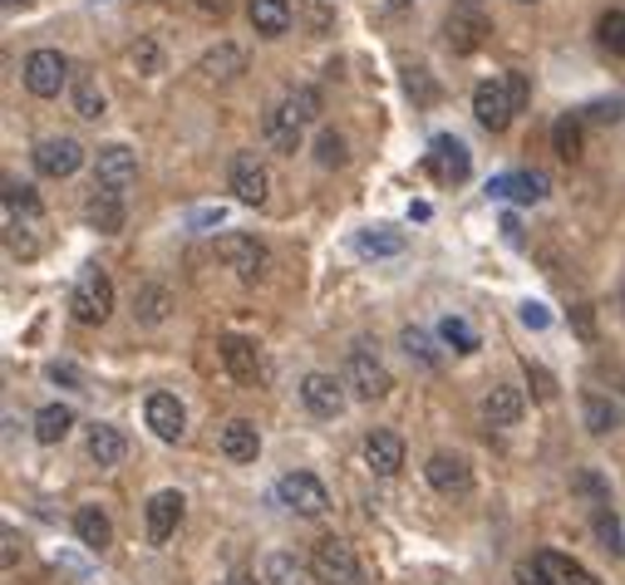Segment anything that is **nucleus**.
I'll use <instances>...</instances> for the list:
<instances>
[{
	"instance_id": "obj_42",
	"label": "nucleus",
	"mask_w": 625,
	"mask_h": 585,
	"mask_svg": "<svg viewBox=\"0 0 625 585\" xmlns=\"http://www.w3.org/2000/svg\"><path fill=\"white\" fill-rule=\"evenodd\" d=\"M6 212H10V216H16V212L36 216V212H40L36 188H26V182H6Z\"/></svg>"
},
{
	"instance_id": "obj_35",
	"label": "nucleus",
	"mask_w": 625,
	"mask_h": 585,
	"mask_svg": "<svg viewBox=\"0 0 625 585\" xmlns=\"http://www.w3.org/2000/svg\"><path fill=\"white\" fill-rule=\"evenodd\" d=\"M281 113H286L291 123H301V129H305V123L321 119V94H315V89H291L286 103H281Z\"/></svg>"
},
{
	"instance_id": "obj_3",
	"label": "nucleus",
	"mask_w": 625,
	"mask_h": 585,
	"mask_svg": "<svg viewBox=\"0 0 625 585\" xmlns=\"http://www.w3.org/2000/svg\"><path fill=\"white\" fill-rule=\"evenodd\" d=\"M311 576H315V585H355L360 581L355 551L345 542H335V536H325V542L311 551Z\"/></svg>"
},
{
	"instance_id": "obj_21",
	"label": "nucleus",
	"mask_w": 625,
	"mask_h": 585,
	"mask_svg": "<svg viewBox=\"0 0 625 585\" xmlns=\"http://www.w3.org/2000/svg\"><path fill=\"white\" fill-rule=\"evenodd\" d=\"M483 418L493 423V428H513V423L522 418V394L513 384H493L483 399Z\"/></svg>"
},
{
	"instance_id": "obj_31",
	"label": "nucleus",
	"mask_w": 625,
	"mask_h": 585,
	"mask_svg": "<svg viewBox=\"0 0 625 585\" xmlns=\"http://www.w3.org/2000/svg\"><path fill=\"white\" fill-rule=\"evenodd\" d=\"M70 428H74V409H64V404H44V409L36 413V438H40V443H60Z\"/></svg>"
},
{
	"instance_id": "obj_25",
	"label": "nucleus",
	"mask_w": 625,
	"mask_h": 585,
	"mask_svg": "<svg viewBox=\"0 0 625 585\" xmlns=\"http://www.w3.org/2000/svg\"><path fill=\"white\" fill-rule=\"evenodd\" d=\"M582 423H586V433L606 438V433L621 428V404L616 399H606V394H586L582 399Z\"/></svg>"
},
{
	"instance_id": "obj_55",
	"label": "nucleus",
	"mask_w": 625,
	"mask_h": 585,
	"mask_svg": "<svg viewBox=\"0 0 625 585\" xmlns=\"http://www.w3.org/2000/svg\"><path fill=\"white\" fill-rule=\"evenodd\" d=\"M198 10H208V16H226V10H232V0H198Z\"/></svg>"
},
{
	"instance_id": "obj_46",
	"label": "nucleus",
	"mask_w": 625,
	"mask_h": 585,
	"mask_svg": "<svg viewBox=\"0 0 625 585\" xmlns=\"http://www.w3.org/2000/svg\"><path fill=\"white\" fill-rule=\"evenodd\" d=\"M517 315H522V325H527V330H547V325H552L547 305H537V301H527V305L517 310Z\"/></svg>"
},
{
	"instance_id": "obj_4",
	"label": "nucleus",
	"mask_w": 625,
	"mask_h": 585,
	"mask_svg": "<svg viewBox=\"0 0 625 585\" xmlns=\"http://www.w3.org/2000/svg\"><path fill=\"white\" fill-rule=\"evenodd\" d=\"M94 182L123 198V192L139 182V153H133V148H123V143H104L94 153Z\"/></svg>"
},
{
	"instance_id": "obj_20",
	"label": "nucleus",
	"mask_w": 625,
	"mask_h": 585,
	"mask_svg": "<svg viewBox=\"0 0 625 585\" xmlns=\"http://www.w3.org/2000/svg\"><path fill=\"white\" fill-rule=\"evenodd\" d=\"M246 16H252L256 34L276 40V34H286V30H291L295 10H291V0H252V6H246Z\"/></svg>"
},
{
	"instance_id": "obj_23",
	"label": "nucleus",
	"mask_w": 625,
	"mask_h": 585,
	"mask_svg": "<svg viewBox=\"0 0 625 585\" xmlns=\"http://www.w3.org/2000/svg\"><path fill=\"white\" fill-rule=\"evenodd\" d=\"M84 447H89V457H94L99 467H113V463H123V453H129V438H123L113 423H94Z\"/></svg>"
},
{
	"instance_id": "obj_40",
	"label": "nucleus",
	"mask_w": 625,
	"mask_h": 585,
	"mask_svg": "<svg viewBox=\"0 0 625 585\" xmlns=\"http://www.w3.org/2000/svg\"><path fill=\"white\" fill-rule=\"evenodd\" d=\"M345 158H350V148H345V138L325 129L321 138H315V163L321 168H345Z\"/></svg>"
},
{
	"instance_id": "obj_49",
	"label": "nucleus",
	"mask_w": 625,
	"mask_h": 585,
	"mask_svg": "<svg viewBox=\"0 0 625 585\" xmlns=\"http://www.w3.org/2000/svg\"><path fill=\"white\" fill-rule=\"evenodd\" d=\"M222 206H198V212H192V226H222Z\"/></svg>"
},
{
	"instance_id": "obj_6",
	"label": "nucleus",
	"mask_w": 625,
	"mask_h": 585,
	"mask_svg": "<svg viewBox=\"0 0 625 585\" xmlns=\"http://www.w3.org/2000/svg\"><path fill=\"white\" fill-rule=\"evenodd\" d=\"M64 84H70V60L60 50H36L26 60V89L36 99H54Z\"/></svg>"
},
{
	"instance_id": "obj_34",
	"label": "nucleus",
	"mask_w": 625,
	"mask_h": 585,
	"mask_svg": "<svg viewBox=\"0 0 625 585\" xmlns=\"http://www.w3.org/2000/svg\"><path fill=\"white\" fill-rule=\"evenodd\" d=\"M438 335H443V344H448V350H458V354H473V350H478V330H473L463 315H443V320H438Z\"/></svg>"
},
{
	"instance_id": "obj_52",
	"label": "nucleus",
	"mask_w": 625,
	"mask_h": 585,
	"mask_svg": "<svg viewBox=\"0 0 625 585\" xmlns=\"http://www.w3.org/2000/svg\"><path fill=\"white\" fill-rule=\"evenodd\" d=\"M133 64H139V69H158V50H153V44H139V50H133Z\"/></svg>"
},
{
	"instance_id": "obj_15",
	"label": "nucleus",
	"mask_w": 625,
	"mask_h": 585,
	"mask_svg": "<svg viewBox=\"0 0 625 585\" xmlns=\"http://www.w3.org/2000/svg\"><path fill=\"white\" fill-rule=\"evenodd\" d=\"M424 473H429V482H434V492H443V497H463V492L473 487V467L463 463L458 453H434Z\"/></svg>"
},
{
	"instance_id": "obj_14",
	"label": "nucleus",
	"mask_w": 625,
	"mask_h": 585,
	"mask_svg": "<svg viewBox=\"0 0 625 585\" xmlns=\"http://www.w3.org/2000/svg\"><path fill=\"white\" fill-rule=\"evenodd\" d=\"M84 163V148L74 143V138H40L36 143V168L44 178H70Z\"/></svg>"
},
{
	"instance_id": "obj_61",
	"label": "nucleus",
	"mask_w": 625,
	"mask_h": 585,
	"mask_svg": "<svg viewBox=\"0 0 625 585\" xmlns=\"http://www.w3.org/2000/svg\"><path fill=\"white\" fill-rule=\"evenodd\" d=\"M621 310H625V285H621Z\"/></svg>"
},
{
	"instance_id": "obj_48",
	"label": "nucleus",
	"mask_w": 625,
	"mask_h": 585,
	"mask_svg": "<svg viewBox=\"0 0 625 585\" xmlns=\"http://www.w3.org/2000/svg\"><path fill=\"white\" fill-rule=\"evenodd\" d=\"M517 585H552V581H547V571H542L537 561H522V566H517Z\"/></svg>"
},
{
	"instance_id": "obj_2",
	"label": "nucleus",
	"mask_w": 625,
	"mask_h": 585,
	"mask_svg": "<svg viewBox=\"0 0 625 585\" xmlns=\"http://www.w3.org/2000/svg\"><path fill=\"white\" fill-rule=\"evenodd\" d=\"M218 256H222V266L236 271L242 281H261V275L271 271V251L261 246L256 236H246V232H226L218 241Z\"/></svg>"
},
{
	"instance_id": "obj_18",
	"label": "nucleus",
	"mask_w": 625,
	"mask_h": 585,
	"mask_svg": "<svg viewBox=\"0 0 625 585\" xmlns=\"http://www.w3.org/2000/svg\"><path fill=\"white\" fill-rule=\"evenodd\" d=\"M493 198H513V202H542L547 198V178L542 172H503V178L487 182Z\"/></svg>"
},
{
	"instance_id": "obj_60",
	"label": "nucleus",
	"mask_w": 625,
	"mask_h": 585,
	"mask_svg": "<svg viewBox=\"0 0 625 585\" xmlns=\"http://www.w3.org/2000/svg\"><path fill=\"white\" fill-rule=\"evenodd\" d=\"M6 6H30V0H6Z\"/></svg>"
},
{
	"instance_id": "obj_58",
	"label": "nucleus",
	"mask_w": 625,
	"mask_h": 585,
	"mask_svg": "<svg viewBox=\"0 0 625 585\" xmlns=\"http://www.w3.org/2000/svg\"><path fill=\"white\" fill-rule=\"evenodd\" d=\"M226 585H256L252 576H232V581H226Z\"/></svg>"
},
{
	"instance_id": "obj_8",
	"label": "nucleus",
	"mask_w": 625,
	"mask_h": 585,
	"mask_svg": "<svg viewBox=\"0 0 625 585\" xmlns=\"http://www.w3.org/2000/svg\"><path fill=\"white\" fill-rule=\"evenodd\" d=\"M473 113H478L483 129L503 133L507 123H513V89H507V79H483L478 89H473Z\"/></svg>"
},
{
	"instance_id": "obj_54",
	"label": "nucleus",
	"mask_w": 625,
	"mask_h": 585,
	"mask_svg": "<svg viewBox=\"0 0 625 585\" xmlns=\"http://www.w3.org/2000/svg\"><path fill=\"white\" fill-rule=\"evenodd\" d=\"M50 379H60V384H79V370H70V364H50Z\"/></svg>"
},
{
	"instance_id": "obj_1",
	"label": "nucleus",
	"mask_w": 625,
	"mask_h": 585,
	"mask_svg": "<svg viewBox=\"0 0 625 585\" xmlns=\"http://www.w3.org/2000/svg\"><path fill=\"white\" fill-rule=\"evenodd\" d=\"M70 310L79 325H104L109 310H113V281L99 266H84L74 281V295H70Z\"/></svg>"
},
{
	"instance_id": "obj_57",
	"label": "nucleus",
	"mask_w": 625,
	"mask_h": 585,
	"mask_svg": "<svg viewBox=\"0 0 625 585\" xmlns=\"http://www.w3.org/2000/svg\"><path fill=\"white\" fill-rule=\"evenodd\" d=\"M503 232H507V241H522V226H517V216H507V222H503Z\"/></svg>"
},
{
	"instance_id": "obj_9",
	"label": "nucleus",
	"mask_w": 625,
	"mask_h": 585,
	"mask_svg": "<svg viewBox=\"0 0 625 585\" xmlns=\"http://www.w3.org/2000/svg\"><path fill=\"white\" fill-rule=\"evenodd\" d=\"M232 192H236V202H246V206H261L266 202V192H271V172L266 163H261L256 153H236L232 158Z\"/></svg>"
},
{
	"instance_id": "obj_38",
	"label": "nucleus",
	"mask_w": 625,
	"mask_h": 585,
	"mask_svg": "<svg viewBox=\"0 0 625 585\" xmlns=\"http://www.w3.org/2000/svg\"><path fill=\"white\" fill-rule=\"evenodd\" d=\"M591 526H596V542L601 546H606L611 551V556H625V532H621V516L616 512H611V507H596V522H591Z\"/></svg>"
},
{
	"instance_id": "obj_44",
	"label": "nucleus",
	"mask_w": 625,
	"mask_h": 585,
	"mask_svg": "<svg viewBox=\"0 0 625 585\" xmlns=\"http://www.w3.org/2000/svg\"><path fill=\"white\" fill-rule=\"evenodd\" d=\"M527 384H532V394H537L542 404H547V399H556V379L542 370V364H532V360H527Z\"/></svg>"
},
{
	"instance_id": "obj_53",
	"label": "nucleus",
	"mask_w": 625,
	"mask_h": 585,
	"mask_svg": "<svg viewBox=\"0 0 625 585\" xmlns=\"http://www.w3.org/2000/svg\"><path fill=\"white\" fill-rule=\"evenodd\" d=\"M576 330H582V340L596 335V325H591V305H576Z\"/></svg>"
},
{
	"instance_id": "obj_17",
	"label": "nucleus",
	"mask_w": 625,
	"mask_h": 585,
	"mask_svg": "<svg viewBox=\"0 0 625 585\" xmlns=\"http://www.w3.org/2000/svg\"><path fill=\"white\" fill-rule=\"evenodd\" d=\"M84 222L94 226V232H104V236L119 232V226H123V198L94 182V192H89V202H84Z\"/></svg>"
},
{
	"instance_id": "obj_39",
	"label": "nucleus",
	"mask_w": 625,
	"mask_h": 585,
	"mask_svg": "<svg viewBox=\"0 0 625 585\" xmlns=\"http://www.w3.org/2000/svg\"><path fill=\"white\" fill-rule=\"evenodd\" d=\"M295 16L305 20V30H311V34H331L335 30V10L321 6V0H301V6H295Z\"/></svg>"
},
{
	"instance_id": "obj_28",
	"label": "nucleus",
	"mask_w": 625,
	"mask_h": 585,
	"mask_svg": "<svg viewBox=\"0 0 625 585\" xmlns=\"http://www.w3.org/2000/svg\"><path fill=\"white\" fill-rule=\"evenodd\" d=\"M168 310H173V295H168V285H143V291L133 295V315H139L143 325H163Z\"/></svg>"
},
{
	"instance_id": "obj_11",
	"label": "nucleus",
	"mask_w": 625,
	"mask_h": 585,
	"mask_svg": "<svg viewBox=\"0 0 625 585\" xmlns=\"http://www.w3.org/2000/svg\"><path fill=\"white\" fill-rule=\"evenodd\" d=\"M301 399L315 418H340V413H345V384H340L335 374H305Z\"/></svg>"
},
{
	"instance_id": "obj_37",
	"label": "nucleus",
	"mask_w": 625,
	"mask_h": 585,
	"mask_svg": "<svg viewBox=\"0 0 625 585\" xmlns=\"http://www.w3.org/2000/svg\"><path fill=\"white\" fill-rule=\"evenodd\" d=\"M400 344H404V354H409L414 364H424V370H438V350H434V340H429L419 325H404V330H400Z\"/></svg>"
},
{
	"instance_id": "obj_24",
	"label": "nucleus",
	"mask_w": 625,
	"mask_h": 585,
	"mask_svg": "<svg viewBox=\"0 0 625 585\" xmlns=\"http://www.w3.org/2000/svg\"><path fill=\"white\" fill-rule=\"evenodd\" d=\"M222 364L232 370V379H242V384H252V379L261 374V354H256V344H252V340H242V335H226V340H222Z\"/></svg>"
},
{
	"instance_id": "obj_10",
	"label": "nucleus",
	"mask_w": 625,
	"mask_h": 585,
	"mask_svg": "<svg viewBox=\"0 0 625 585\" xmlns=\"http://www.w3.org/2000/svg\"><path fill=\"white\" fill-rule=\"evenodd\" d=\"M429 172H434L438 182H468V172H473L468 148H463L458 138L438 133L434 143H429Z\"/></svg>"
},
{
	"instance_id": "obj_47",
	"label": "nucleus",
	"mask_w": 625,
	"mask_h": 585,
	"mask_svg": "<svg viewBox=\"0 0 625 585\" xmlns=\"http://www.w3.org/2000/svg\"><path fill=\"white\" fill-rule=\"evenodd\" d=\"M507 89H513V109L522 113V109H527V99H532V84H527V74H507Z\"/></svg>"
},
{
	"instance_id": "obj_29",
	"label": "nucleus",
	"mask_w": 625,
	"mask_h": 585,
	"mask_svg": "<svg viewBox=\"0 0 625 585\" xmlns=\"http://www.w3.org/2000/svg\"><path fill=\"white\" fill-rule=\"evenodd\" d=\"M552 148L562 163H576V158H582V119H576V113H562V119L552 123Z\"/></svg>"
},
{
	"instance_id": "obj_26",
	"label": "nucleus",
	"mask_w": 625,
	"mask_h": 585,
	"mask_svg": "<svg viewBox=\"0 0 625 585\" xmlns=\"http://www.w3.org/2000/svg\"><path fill=\"white\" fill-rule=\"evenodd\" d=\"M74 532H79V542H84L89 551H104L113 542V526H109V516L99 512V507H79Z\"/></svg>"
},
{
	"instance_id": "obj_30",
	"label": "nucleus",
	"mask_w": 625,
	"mask_h": 585,
	"mask_svg": "<svg viewBox=\"0 0 625 585\" xmlns=\"http://www.w3.org/2000/svg\"><path fill=\"white\" fill-rule=\"evenodd\" d=\"M355 246L365 251V256H400V251L409 246V236L394 232V226H370V232L355 236Z\"/></svg>"
},
{
	"instance_id": "obj_36",
	"label": "nucleus",
	"mask_w": 625,
	"mask_h": 585,
	"mask_svg": "<svg viewBox=\"0 0 625 585\" xmlns=\"http://www.w3.org/2000/svg\"><path fill=\"white\" fill-rule=\"evenodd\" d=\"M266 143L281 148V153H295V148H301V123H291L281 109H271L266 113Z\"/></svg>"
},
{
	"instance_id": "obj_51",
	"label": "nucleus",
	"mask_w": 625,
	"mask_h": 585,
	"mask_svg": "<svg viewBox=\"0 0 625 585\" xmlns=\"http://www.w3.org/2000/svg\"><path fill=\"white\" fill-rule=\"evenodd\" d=\"M266 576H271V581L281 585V581L291 576V561H286V556H271V561H266Z\"/></svg>"
},
{
	"instance_id": "obj_33",
	"label": "nucleus",
	"mask_w": 625,
	"mask_h": 585,
	"mask_svg": "<svg viewBox=\"0 0 625 585\" xmlns=\"http://www.w3.org/2000/svg\"><path fill=\"white\" fill-rule=\"evenodd\" d=\"M242 69H246V54L236 50V44H218V50L202 54V74H212V79H232V74H242Z\"/></svg>"
},
{
	"instance_id": "obj_19",
	"label": "nucleus",
	"mask_w": 625,
	"mask_h": 585,
	"mask_svg": "<svg viewBox=\"0 0 625 585\" xmlns=\"http://www.w3.org/2000/svg\"><path fill=\"white\" fill-rule=\"evenodd\" d=\"M443 34H448V50L453 54H473V50H478V40L487 34V20L478 16V10H458V16H448Z\"/></svg>"
},
{
	"instance_id": "obj_50",
	"label": "nucleus",
	"mask_w": 625,
	"mask_h": 585,
	"mask_svg": "<svg viewBox=\"0 0 625 585\" xmlns=\"http://www.w3.org/2000/svg\"><path fill=\"white\" fill-rule=\"evenodd\" d=\"M591 119H596V123H611V119H621V103H591Z\"/></svg>"
},
{
	"instance_id": "obj_41",
	"label": "nucleus",
	"mask_w": 625,
	"mask_h": 585,
	"mask_svg": "<svg viewBox=\"0 0 625 585\" xmlns=\"http://www.w3.org/2000/svg\"><path fill=\"white\" fill-rule=\"evenodd\" d=\"M596 34H601V44H606L611 54H625V10H606Z\"/></svg>"
},
{
	"instance_id": "obj_5",
	"label": "nucleus",
	"mask_w": 625,
	"mask_h": 585,
	"mask_svg": "<svg viewBox=\"0 0 625 585\" xmlns=\"http://www.w3.org/2000/svg\"><path fill=\"white\" fill-rule=\"evenodd\" d=\"M276 497L286 502L291 512H301V516H325L331 512V492H325V482L311 477V473H286L276 482Z\"/></svg>"
},
{
	"instance_id": "obj_59",
	"label": "nucleus",
	"mask_w": 625,
	"mask_h": 585,
	"mask_svg": "<svg viewBox=\"0 0 625 585\" xmlns=\"http://www.w3.org/2000/svg\"><path fill=\"white\" fill-rule=\"evenodd\" d=\"M463 10H478V0H463Z\"/></svg>"
},
{
	"instance_id": "obj_22",
	"label": "nucleus",
	"mask_w": 625,
	"mask_h": 585,
	"mask_svg": "<svg viewBox=\"0 0 625 585\" xmlns=\"http://www.w3.org/2000/svg\"><path fill=\"white\" fill-rule=\"evenodd\" d=\"M222 453L232 457V463H256V453H261V433H256V423H246V418H232L222 428Z\"/></svg>"
},
{
	"instance_id": "obj_45",
	"label": "nucleus",
	"mask_w": 625,
	"mask_h": 585,
	"mask_svg": "<svg viewBox=\"0 0 625 585\" xmlns=\"http://www.w3.org/2000/svg\"><path fill=\"white\" fill-rule=\"evenodd\" d=\"M404 89H409V94H414L419 103H434V94H438V89L429 84V69H409V74H404Z\"/></svg>"
},
{
	"instance_id": "obj_43",
	"label": "nucleus",
	"mask_w": 625,
	"mask_h": 585,
	"mask_svg": "<svg viewBox=\"0 0 625 585\" xmlns=\"http://www.w3.org/2000/svg\"><path fill=\"white\" fill-rule=\"evenodd\" d=\"M576 492H586L596 507H611V487H606V482H601L596 473H591V467H586V473H576Z\"/></svg>"
},
{
	"instance_id": "obj_12",
	"label": "nucleus",
	"mask_w": 625,
	"mask_h": 585,
	"mask_svg": "<svg viewBox=\"0 0 625 585\" xmlns=\"http://www.w3.org/2000/svg\"><path fill=\"white\" fill-rule=\"evenodd\" d=\"M143 418L163 443H178L188 433V413H183V404H178V394H148Z\"/></svg>"
},
{
	"instance_id": "obj_13",
	"label": "nucleus",
	"mask_w": 625,
	"mask_h": 585,
	"mask_svg": "<svg viewBox=\"0 0 625 585\" xmlns=\"http://www.w3.org/2000/svg\"><path fill=\"white\" fill-rule=\"evenodd\" d=\"M183 492H153L148 497V546H163L183 522Z\"/></svg>"
},
{
	"instance_id": "obj_7",
	"label": "nucleus",
	"mask_w": 625,
	"mask_h": 585,
	"mask_svg": "<svg viewBox=\"0 0 625 585\" xmlns=\"http://www.w3.org/2000/svg\"><path fill=\"white\" fill-rule=\"evenodd\" d=\"M345 384L355 389L365 404H374V399H384L394 389V379H390V370H384L380 360H374L370 350H350V360H345Z\"/></svg>"
},
{
	"instance_id": "obj_16",
	"label": "nucleus",
	"mask_w": 625,
	"mask_h": 585,
	"mask_svg": "<svg viewBox=\"0 0 625 585\" xmlns=\"http://www.w3.org/2000/svg\"><path fill=\"white\" fill-rule=\"evenodd\" d=\"M365 463H370V473L394 477L404 467V438H400V433H390V428L365 433Z\"/></svg>"
},
{
	"instance_id": "obj_56",
	"label": "nucleus",
	"mask_w": 625,
	"mask_h": 585,
	"mask_svg": "<svg viewBox=\"0 0 625 585\" xmlns=\"http://www.w3.org/2000/svg\"><path fill=\"white\" fill-rule=\"evenodd\" d=\"M16 546H20V536L6 532V566H16Z\"/></svg>"
},
{
	"instance_id": "obj_32",
	"label": "nucleus",
	"mask_w": 625,
	"mask_h": 585,
	"mask_svg": "<svg viewBox=\"0 0 625 585\" xmlns=\"http://www.w3.org/2000/svg\"><path fill=\"white\" fill-rule=\"evenodd\" d=\"M70 99H74V113H79V119H104V109H109L104 89H99L89 74H79L74 84H70Z\"/></svg>"
},
{
	"instance_id": "obj_27",
	"label": "nucleus",
	"mask_w": 625,
	"mask_h": 585,
	"mask_svg": "<svg viewBox=\"0 0 625 585\" xmlns=\"http://www.w3.org/2000/svg\"><path fill=\"white\" fill-rule=\"evenodd\" d=\"M537 566L547 571V581H552V585H596V576H591L586 566H576V561L556 556V551H542Z\"/></svg>"
}]
</instances>
